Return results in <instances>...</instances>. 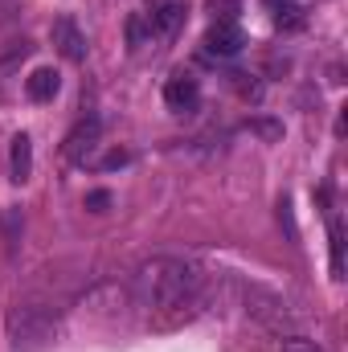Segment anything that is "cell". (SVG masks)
I'll use <instances>...</instances> for the list:
<instances>
[{"mask_svg": "<svg viewBox=\"0 0 348 352\" xmlns=\"http://www.w3.org/2000/svg\"><path fill=\"white\" fill-rule=\"evenodd\" d=\"M135 291L140 299L152 307V311H173L176 320L180 316H193L201 307V291H205V274L184 258H152V263L140 266L135 274Z\"/></svg>", "mask_w": 348, "mask_h": 352, "instance_id": "6da1fadb", "label": "cell"}, {"mask_svg": "<svg viewBox=\"0 0 348 352\" xmlns=\"http://www.w3.org/2000/svg\"><path fill=\"white\" fill-rule=\"evenodd\" d=\"M4 332L12 340V349L21 352H37V349H50L62 332V320L58 311L41 307V303H17L4 320Z\"/></svg>", "mask_w": 348, "mask_h": 352, "instance_id": "7a4b0ae2", "label": "cell"}, {"mask_svg": "<svg viewBox=\"0 0 348 352\" xmlns=\"http://www.w3.org/2000/svg\"><path fill=\"white\" fill-rule=\"evenodd\" d=\"M98 135H102V123L90 115V119H83V123H74V131L66 135V144H62V156L70 160V164H87L90 152L98 148Z\"/></svg>", "mask_w": 348, "mask_h": 352, "instance_id": "3957f363", "label": "cell"}, {"mask_svg": "<svg viewBox=\"0 0 348 352\" xmlns=\"http://www.w3.org/2000/svg\"><path fill=\"white\" fill-rule=\"evenodd\" d=\"M50 41H54V50H58L62 58H70V62H83V58H87V37H83V29H78L70 16L54 21V29H50Z\"/></svg>", "mask_w": 348, "mask_h": 352, "instance_id": "277c9868", "label": "cell"}, {"mask_svg": "<svg viewBox=\"0 0 348 352\" xmlns=\"http://www.w3.org/2000/svg\"><path fill=\"white\" fill-rule=\"evenodd\" d=\"M242 45H246V37H242V29L234 21H217L205 33V54H213V58H234Z\"/></svg>", "mask_w": 348, "mask_h": 352, "instance_id": "5b68a950", "label": "cell"}, {"mask_svg": "<svg viewBox=\"0 0 348 352\" xmlns=\"http://www.w3.org/2000/svg\"><path fill=\"white\" fill-rule=\"evenodd\" d=\"M164 102H168V111H197V102H201V87H197V78L193 74H173L168 82H164Z\"/></svg>", "mask_w": 348, "mask_h": 352, "instance_id": "8992f818", "label": "cell"}, {"mask_svg": "<svg viewBox=\"0 0 348 352\" xmlns=\"http://www.w3.org/2000/svg\"><path fill=\"white\" fill-rule=\"evenodd\" d=\"M184 0H164L156 12H148V21H152V37H176V29L184 25Z\"/></svg>", "mask_w": 348, "mask_h": 352, "instance_id": "52a82bcc", "label": "cell"}, {"mask_svg": "<svg viewBox=\"0 0 348 352\" xmlns=\"http://www.w3.org/2000/svg\"><path fill=\"white\" fill-rule=\"evenodd\" d=\"M8 176L17 180V184H25L29 176H33V140L21 131V135H12V148H8Z\"/></svg>", "mask_w": 348, "mask_h": 352, "instance_id": "ba28073f", "label": "cell"}, {"mask_svg": "<svg viewBox=\"0 0 348 352\" xmlns=\"http://www.w3.org/2000/svg\"><path fill=\"white\" fill-rule=\"evenodd\" d=\"M58 90H62V74H58V70H50V66L33 70V74L25 78V94H29L33 102H50Z\"/></svg>", "mask_w": 348, "mask_h": 352, "instance_id": "9c48e42d", "label": "cell"}, {"mask_svg": "<svg viewBox=\"0 0 348 352\" xmlns=\"http://www.w3.org/2000/svg\"><path fill=\"white\" fill-rule=\"evenodd\" d=\"M328 242H332V274L345 278V226H340V217L328 221Z\"/></svg>", "mask_w": 348, "mask_h": 352, "instance_id": "30bf717a", "label": "cell"}, {"mask_svg": "<svg viewBox=\"0 0 348 352\" xmlns=\"http://www.w3.org/2000/svg\"><path fill=\"white\" fill-rule=\"evenodd\" d=\"M148 41H152V21H148V12H131V16H127V45L140 50V45H148Z\"/></svg>", "mask_w": 348, "mask_h": 352, "instance_id": "8fae6325", "label": "cell"}, {"mask_svg": "<svg viewBox=\"0 0 348 352\" xmlns=\"http://www.w3.org/2000/svg\"><path fill=\"white\" fill-rule=\"evenodd\" d=\"M266 8L274 12V21H279V25H283V21H287V25H295V21H299V12H303V8H299V0H266Z\"/></svg>", "mask_w": 348, "mask_h": 352, "instance_id": "7c38bea8", "label": "cell"}, {"mask_svg": "<svg viewBox=\"0 0 348 352\" xmlns=\"http://www.w3.org/2000/svg\"><path fill=\"white\" fill-rule=\"evenodd\" d=\"M209 8H213V16H217V21H234L238 0H209Z\"/></svg>", "mask_w": 348, "mask_h": 352, "instance_id": "4fadbf2b", "label": "cell"}, {"mask_svg": "<svg viewBox=\"0 0 348 352\" xmlns=\"http://www.w3.org/2000/svg\"><path fill=\"white\" fill-rule=\"evenodd\" d=\"M279 352H324V349L312 344V340H303V336H291V340H283V349Z\"/></svg>", "mask_w": 348, "mask_h": 352, "instance_id": "5bb4252c", "label": "cell"}, {"mask_svg": "<svg viewBox=\"0 0 348 352\" xmlns=\"http://www.w3.org/2000/svg\"><path fill=\"white\" fill-rule=\"evenodd\" d=\"M87 205L94 209V213H102V209L111 205V192H90V197H87Z\"/></svg>", "mask_w": 348, "mask_h": 352, "instance_id": "9a60e30c", "label": "cell"}, {"mask_svg": "<svg viewBox=\"0 0 348 352\" xmlns=\"http://www.w3.org/2000/svg\"><path fill=\"white\" fill-rule=\"evenodd\" d=\"M127 160H131V156H127V152H111V156H107V160H102V168H123V164H127Z\"/></svg>", "mask_w": 348, "mask_h": 352, "instance_id": "2e32d148", "label": "cell"}]
</instances>
